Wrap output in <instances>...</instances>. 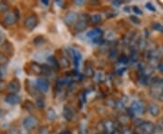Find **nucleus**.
Returning <instances> with one entry per match:
<instances>
[{"mask_svg":"<svg viewBox=\"0 0 163 134\" xmlns=\"http://www.w3.org/2000/svg\"><path fill=\"white\" fill-rule=\"evenodd\" d=\"M46 117H47V120H49V121H53L54 119L56 118V111H54V110L53 109H52V108H50L48 111H47V112H46Z\"/></svg>","mask_w":163,"mask_h":134,"instance_id":"17","label":"nucleus"},{"mask_svg":"<svg viewBox=\"0 0 163 134\" xmlns=\"http://www.w3.org/2000/svg\"><path fill=\"white\" fill-rule=\"evenodd\" d=\"M7 8H8V6L6 3H4V2L0 3V12H6Z\"/></svg>","mask_w":163,"mask_h":134,"instance_id":"27","label":"nucleus"},{"mask_svg":"<svg viewBox=\"0 0 163 134\" xmlns=\"http://www.w3.org/2000/svg\"><path fill=\"white\" fill-rule=\"evenodd\" d=\"M31 68H32V70L35 72V74H41L42 73V66H40L39 65H37V64H32V66H31Z\"/></svg>","mask_w":163,"mask_h":134,"instance_id":"20","label":"nucleus"},{"mask_svg":"<svg viewBox=\"0 0 163 134\" xmlns=\"http://www.w3.org/2000/svg\"><path fill=\"white\" fill-rule=\"evenodd\" d=\"M43 4H45V5H48V2L46 1V0H43V1H42Z\"/></svg>","mask_w":163,"mask_h":134,"instance_id":"39","label":"nucleus"},{"mask_svg":"<svg viewBox=\"0 0 163 134\" xmlns=\"http://www.w3.org/2000/svg\"><path fill=\"white\" fill-rule=\"evenodd\" d=\"M87 27H88V21H87V19L84 18H81L74 25V29L77 32H82V31L85 30Z\"/></svg>","mask_w":163,"mask_h":134,"instance_id":"13","label":"nucleus"},{"mask_svg":"<svg viewBox=\"0 0 163 134\" xmlns=\"http://www.w3.org/2000/svg\"><path fill=\"white\" fill-rule=\"evenodd\" d=\"M38 24V20L36 16H30L25 20V26L27 30L32 31Z\"/></svg>","mask_w":163,"mask_h":134,"instance_id":"6","label":"nucleus"},{"mask_svg":"<svg viewBox=\"0 0 163 134\" xmlns=\"http://www.w3.org/2000/svg\"><path fill=\"white\" fill-rule=\"evenodd\" d=\"M36 105L39 109H43L45 107V100H43V98L40 97L36 100Z\"/></svg>","mask_w":163,"mask_h":134,"instance_id":"21","label":"nucleus"},{"mask_svg":"<svg viewBox=\"0 0 163 134\" xmlns=\"http://www.w3.org/2000/svg\"><path fill=\"white\" fill-rule=\"evenodd\" d=\"M38 134H49V128L46 126H43L38 130Z\"/></svg>","mask_w":163,"mask_h":134,"instance_id":"24","label":"nucleus"},{"mask_svg":"<svg viewBox=\"0 0 163 134\" xmlns=\"http://www.w3.org/2000/svg\"><path fill=\"white\" fill-rule=\"evenodd\" d=\"M159 69H160L161 71H163V65H159Z\"/></svg>","mask_w":163,"mask_h":134,"instance_id":"40","label":"nucleus"},{"mask_svg":"<svg viewBox=\"0 0 163 134\" xmlns=\"http://www.w3.org/2000/svg\"><path fill=\"white\" fill-rule=\"evenodd\" d=\"M0 57H1V54H0Z\"/></svg>","mask_w":163,"mask_h":134,"instance_id":"43","label":"nucleus"},{"mask_svg":"<svg viewBox=\"0 0 163 134\" xmlns=\"http://www.w3.org/2000/svg\"><path fill=\"white\" fill-rule=\"evenodd\" d=\"M2 39H3V35H2V34H0V43H1Z\"/></svg>","mask_w":163,"mask_h":134,"instance_id":"41","label":"nucleus"},{"mask_svg":"<svg viewBox=\"0 0 163 134\" xmlns=\"http://www.w3.org/2000/svg\"><path fill=\"white\" fill-rule=\"evenodd\" d=\"M148 110H149V114H150V115H152L153 117H157V116L159 114V111H160L159 107L158 105L154 104H150V105L149 106Z\"/></svg>","mask_w":163,"mask_h":134,"instance_id":"16","label":"nucleus"},{"mask_svg":"<svg viewBox=\"0 0 163 134\" xmlns=\"http://www.w3.org/2000/svg\"><path fill=\"white\" fill-rule=\"evenodd\" d=\"M4 114H5V111L2 109H0V119H1L4 116Z\"/></svg>","mask_w":163,"mask_h":134,"instance_id":"35","label":"nucleus"},{"mask_svg":"<svg viewBox=\"0 0 163 134\" xmlns=\"http://www.w3.org/2000/svg\"><path fill=\"white\" fill-rule=\"evenodd\" d=\"M36 88L42 92H46L49 89L48 82L45 78H39L36 81Z\"/></svg>","mask_w":163,"mask_h":134,"instance_id":"10","label":"nucleus"},{"mask_svg":"<svg viewBox=\"0 0 163 134\" xmlns=\"http://www.w3.org/2000/svg\"><path fill=\"white\" fill-rule=\"evenodd\" d=\"M142 134H154L155 132V125L150 121H144L140 127Z\"/></svg>","mask_w":163,"mask_h":134,"instance_id":"4","label":"nucleus"},{"mask_svg":"<svg viewBox=\"0 0 163 134\" xmlns=\"http://www.w3.org/2000/svg\"><path fill=\"white\" fill-rule=\"evenodd\" d=\"M128 120H129V117L126 115H122L119 118V121H120V123H122V124H126V123L128 122Z\"/></svg>","mask_w":163,"mask_h":134,"instance_id":"25","label":"nucleus"},{"mask_svg":"<svg viewBox=\"0 0 163 134\" xmlns=\"http://www.w3.org/2000/svg\"><path fill=\"white\" fill-rule=\"evenodd\" d=\"M101 20H102L101 15H93V16L91 17V21H92L93 23H95V24L99 23V22L101 21Z\"/></svg>","mask_w":163,"mask_h":134,"instance_id":"22","label":"nucleus"},{"mask_svg":"<svg viewBox=\"0 0 163 134\" xmlns=\"http://www.w3.org/2000/svg\"><path fill=\"white\" fill-rule=\"evenodd\" d=\"M139 81H140V82L141 84L147 85V84H149V77L141 74V75H140V78H139Z\"/></svg>","mask_w":163,"mask_h":134,"instance_id":"19","label":"nucleus"},{"mask_svg":"<svg viewBox=\"0 0 163 134\" xmlns=\"http://www.w3.org/2000/svg\"><path fill=\"white\" fill-rule=\"evenodd\" d=\"M162 92H163V79L152 82V85L150 87V94L154 98L159 99Z\"/></svg>","mask_w":163,"mask_h":134,"instance_id":"1","label":"nucleus"},{"mask_svg":"<svg viewBox=\"0 0 163 134\" xmlns=\"http://www.w3.org/2000/svg\"><path fill=\"white\" fill-rule=\"evenodd\" d=\"M86 35H87V37L92 39L93 42L99 43L100 40L102 39V31L101 29H93V30L87 33Z\"/></svg>","mask_w":163,"mask_h":134,"instance_id":"5","label":"nucleus"},{"mask_svg":"<svg viewBox=\"0 0 163 134\" xmlns=\"http://www.w3.org/2000/svg\"><path fill=\"white\" fill-rule=\"evenodd\" d=\"M119 61L121 62V63H123V64H126L127 62H128V57L127 56H125L124 55H122L121 57H120V59H119Z\"/></svg>","mask_w":163,"mask_h":134,"instance_id":"32","label":"nucleus"},{"mask_svg":"<svg viewBox=\"0 0 163 134\" xmlns=\"http://www.w3.org/2000/svg\"><path fill=\"white\" fill-rule=\"evenodd\" d=\"M69 54H70V56L72 57L73 63L75 65V66H78L80 61L82 59V55L79 51H77L74 48H70L69 49Z\"/></svg>","mask_w":163,"mask_h":134,"instance_id":"8","label":"nucleus"},{"mask_svg":"<svg viewBox=\"0 0 163 134\" xmlns=\"http://www.w3.org/2000/svg\"><path fill=\"white\" fill-rule=\"evenodd\" d=\"M84 74L87 77H92L93 75V70L91 67H87L84 69Z\"/></svg>","mask_w":163,"mask_h":134,"instance_id":"23","label":"nucleus"},{"mask_svg":"<svg viewBox=\"0 0 163 134\" xmlns=\"http://www.w3.org/2000/svg\"><path fill=\"white\" fill-rule=\"evenodd\" d=\"M117 55H118V51L115 49V50H112V52L110 53V58L111 59H114V58H116L117 57Z\"/></svg>","mask_w":163,"mask_h":134,"instance_id":"29","label":"nucleus"},{"mask_svg":"<svg viewBox=\"0 0 163 134\" xmlns=\"http://www.w3.org/2000/svg\"><path fill=\"white\" fill-rule=\"evenodd\" d=\"M153 28L157 31H159V32L163 33V26H161L159 23H154L153 24Z\"/></svg>","mask_w":163,"mask_h":134,"instance_id":"26","label":"nucleus"},{"mask_svg":"<svg viewBox=\"0 0 163 134\" xmlns=\"http://www.w3.org/2000/svg\"><path fill=\"white\" fill-rule=\"evenodd\" d=\"M5 101H6V102H7L8 104L16 105V104H18L19 102L21 101V98L16 94H8L6 97Z\"/></svg>","mask_w":163,"mask_h":134,"instance_id":"11","label":"nucleus"},{"mask_svg":"<svg viewBox=\"0 0 163 134\" xmlns=\"http://www.w3.org/2000/svg\"><path fill=\"white\" fill-rule=\"evenodd\" d=\"M161 54L163 55V45H162V47H161Z\"/></svg>","mask_w":163,"mask_h":134,"instance_id":"42","label":"nucleus"},{"mask_svg":"<svg viewBox=\"0 0 163 134\" xmlns=\"http://www.w3.org/2000/svg\"><path fill=\"white\" fill-rule=\"evenodd\" d=\"M122 134H134V133L132 132V130H130V129L125 128V129H123V130H122Z\"/></svg>","mask_w":163,"mask_h":134,"instance_id":"31","label":"nucleus"},{"mask_svg":"<svg viewBox=\"0 0 163 134\" xmlns=\"http://www.w3.org/2000/svg\"><path fill=\"white\" fill-rule=\"evenodd\" d=\"M130 110H132L134 114H140L144 111V105L142 101H134L132 104H130Z\"/></svg>","mask_w":163,"mask_h":134,"instance_id":"7","label":"nucleus"},{"mask_svg":"<svg viewBox=\"0 0 163 134\" xmlns=\"http://www.w3.org/2000/svg\"><path fill=\"white\" fill-rule=\"evenodd\" d=\"M130 19L132 20V23H134V24H137V25H140V20L136 16H132L130 17Z\"/></svg>","mask_w":163,"mask_h":134,"instance_id":"28","label":"nucleus"},{"mask_svg":"<svg viewBox=\"0 0 163 134\" xmlns=\"http://www.w3.org/2000/svg\"><path fill=\"white\" fill-rule=\"evenodd\" d=\"M75 3L77 4V5H83L84 2H83V1H75Z\"/></svg>","mask_w":163,"mask_h":134,"instance_id":"38","label":"nucleus"},{"mask_svg":"<svg viewBox=\"0 0 163 134\" xmlns=\"http://www.w3.org/2000/svg\"><path fill=\"white\" fill-rule=\"evenodd\" d=\"M63 117L65 118V120L71 121L73 119V115H74V111H73V108H71L70 106L66 105V106H64V108H63Z\"/></svg>","mask_w":163,"mask_h":134,"instance_id":"15","label":"nucleus"},{"mask_svg":"<svg viewBox=\"0 0 163 134\" xmlns=\"http://www.w3.org/2000/svg\"><path fill=\"white\" fill-rule=\"evenodd\" d=\"M78 14L75 13V12H68L66 15L64 16L63 17V22L65 23V25L67 26H71V25H73V24H76V22L78 21Z\"/></svg>","mask_w":163,"mask_h":134,"instance_id":"3","label":"nucleus"},{"mask_svg":"<svg viewBox=\"0 0 163 134\" xmlns=\"http://www.w3.org/2000/svg\"><path fill=\"white\" fill-rule=\"evenodd\" d=\"M148 59L151 62H157L160 56H161V52H159V50L154 49V50H150L148 53Z\"/></svg>","mask_w":163,"mask_h":134,"instance_id":"14","label":"nucleus"},{"mask_svg":"<svg viewBox=\"0 0 163 134\" xmlns=\"http://www.w3.org/2000/svg\"><path fill=\"white\" fill-rule=\"evenodd\" d=\"M7 90L10 94H16L20 90V84L17 80H13L11 81L8 85H7Z\"/></svg>","mask_w":163,"mask_h":134,"instance_id":"12","label":"nucleus"},{"mask_svg":"<svg viewBox=\"0 0 163 134\" xmlns=\"http://www.w3.org/2000/svg\"><path fill=\"white\" fill-rule=\"evenodd\" d=\"M37 124H38V121L34 116L26 117L23 121V125H24L25 129L27 130H32L33 129H35L37 126Z\"/></svg>","mask_w":163,"mask_h":134,"instance_id":"2","label":"nucleus"},{"mask_svg":"<svg viewBox=\"0 0 163 134\" xmlns=\"http://www.w3.org/2000/svg\"><path fill=\"white\" fill-rule=\"evenodd\" d=\"M159 101H163V92L160 94V96L159 97Z\"/></svg>","mask_w":163,"mask_h":134,"instance_id":"37","label":"nucleus"},{"mask_svg":"<svg viewBox=\"0 0 163 134\" xmlns=\"http://www.w3.org/2000/svg\"><path fill=\"white\" fill-rule=\"evenodd\" d=\"M133 11H134V13H136V15H141V14H142V11H141V10L139 7H137V6L133 7Z\"/></svg>","mask_w":163,"mask_h":134,"instance_id":"33","label":"nucleus"},{"mask_svg":"<svg viewBox=\"0 0 163 134\" xmlns=\"http://www.w3.org/2000/svg\"><path fill=\"white\" fill-rule=\"evenodd\" d=\"M146 7L149 9V10H150V11H156V8H155V6L152 5L151 3H147L146 4Z\"/></svg>","mask_w":163,"mask_h":134,"instance_id":"30","label":"nucleus"},{"mask_svg":"<svg viewBox=\"0 0 163 134\" xmlns=\"http://www.w3.org/2000/svg\"><path fill=\"white\" fill-rule=\"evenodd\" d=\"M18 18V15L16 14V11L15 12H6L5 16H4V20L6 24L7 25H14L16 20Z\"/></svg>","mask_w":163,"mask_h":134,"instance_id":"9","label":"nucleus"},{"mask_svg":"<svg viewBox=\"0 0 163 134\" xmlns=\"http://www.w3.org/2000/svg\"><path fill=\"white\" fill-rule=\"evenodd\" d=\"M137 46L140 50H144L147 46V42L144 38H140V40L137 42Z\"/></svg>","mask_w":163,"mask_h":134,"instance_id":"18","label":"nucleus"},{"mask_svg":"<svg viewBox=\"0 0 163 134\" xmlns=\"http://www.w3.org/2000/svg\"><path fill=\"white\" fill-rule=\"evenodd\" d=\"M8 134H20V133H19L18 130H10V131L8 132Z\"/></svg>","mask_w":163,"mask_h":134,"instance_id":"34","label":"nucleus"},{"mask_svg":"<svg viewBox=\"0 0 163 134\" xmlns=\"http://www.w3.org/2000/svg\"><path fill=\"white\" fill-rule=\"evenodd\" d=\"M112 4H113V5H115V6H120V5L122 4V2H121V1H113V2H112Z\"/></svg>","mask_w":163,"mask_h":134,"instance_id":"36","label":"nucleus"}]
</instances>
